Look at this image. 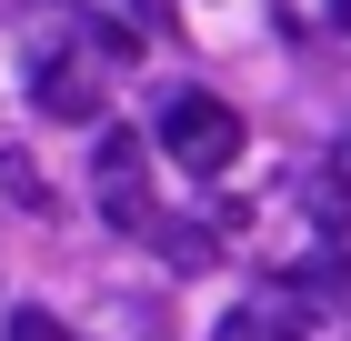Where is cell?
Returning <instances> with one entry per match:
<instances>
[{"instance_id": "obj_1", "label": "cell", "mask_w": 351, "mask_h": 341, "mask_svg": "<svg viewBox=\"0 0 351 341\" xmlns=\"http://www.w3.org/2000/svg\"><path fill=\"white\" fill-rule=\"evenodd\" d=\"M161 151L181 161V171H231V161H241V110L211 101V91H181V101L161 110Z\"/></svg>"}, {"instance_id": "obj_7", "label": "cell", "mask_w": 351, "mask_h": 341, "mask_svg": "<svg viewBox=\"0 0 351 341\" xmlns=\"http://www.w3.org/2000/svg\"><path fill=\"white\" fill-rule=\"evenodd\" d=\"M341 161H351V151H341Z\"/></svg>"}, {"instance_id": "obj_5", "label": "cell", "mask_w": 351, "mask_h": 341, "mask_svg": "<svg viewBox=\"0 0 351 341\" xmlns=\"http://www.w3.org/2000/svg\"><path fill=\"white\" fill-rule=\"evenodd\" d=\"M221 341H301V311L291 301H251V311L221 321Z\"/></svg>"}, {"instance_id": "obj_3", "label": "cell", "mask_w": 351, "mask_h": 341, "mask_svg": "<svg viewBox=\"0 0 351 341\" xmlns=\"http://www.w3.org/2000/svg\"><path fill=\"white\" fill-rule=\"evenodd\" d=\"M90 21V40L101 51H121V60H141V40H151V0H71Z\"/></svg>"}, {"instance_id": "obj_2", "label": "cell", "mask_w": 351, "mask_h": 341, "mask_svg": "<svg viewBox=\"0 0 351 341\" xmlns=\"http://www.w3.org/2000/svg\"><path fill=\"white\" fill-rule=\"evenodd\" d=\"M90 181H101V211L121 221V231H161V211H151V171H141V141H131V131H110V141H101Z\"/></svg>"}, {"instance_id": "obj_4", "label": "cell", "mask_w": 351, "mask_h": 341, "mask_svg": "<svg viewBox=\"0 0 351 341\" xmlns=\"http://www.w3.org/2000/svg\"><path fill=\"white\" fill-rule=\"evenodd\" d=\"M30 91H40V110H60V121H90V110H101V80L90 71H40Z\"/></svg>"}, {"instance_id": "obj_6", "label": "cell", "mask_w": 351, "mask_h": 341, "mask_svg": "<svg viewBox=\"0 0 351 341\" xmlns=\"http://www.w3.org/2000/svg\"><path fill=\"white\" fill-rule=\"evenodd\" d=\"M10 341H81L71 321H51V311H10Z\"/></svg>"}]
</instances>
